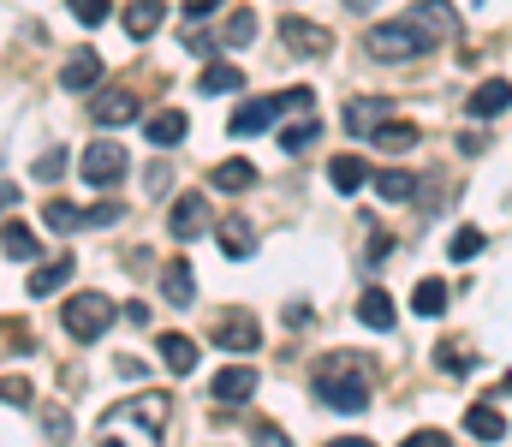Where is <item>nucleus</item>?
Here are the masks:
<instances>
[{
  "mask_svg": "<svg viewBox=\"0 0 512 447\" xmlns=\"http://www.w3.org/2000/svg\"><path fill=\"white\" fill-rule=\"evenodd\" d=\"M364 48H370V60L393 66V60H417V54L429 48V36H423L411 18H387V24H370V30H364Z\"/></svg>",
  "mask_w": 512,
  "mask_h": 447,
  "instance_id": "nucleus-1",
  "label": "nucleus"
},
{
  "mask_svg": "<svg viewBox=\"0 0 512 447\" xmlns=\"http://www.w3.org/2000/svg\"><path fill=\"white\" fill-rule=\"evenodd\" d=\"M114 316H120L114 298H102V293H72L66 304H60V322H66L72 340H102Z\"/></svg>",
  "mask_w": 512,
  "mask_h": 447,
  "instance_id": "nucleus-2",
  "label": "nucleus"
},
{
  "mask_svg": "<svg viewBox=\"0 0 512 447\" xmlns=\"http://www.w3.org/2000/svg\"><path fill=\"white\" fill-rule=\"evenodd\" d=\"M167 412H173V400H167V394H137V400H126L120 412H108V424H102V430H131V424H167ZM102 447H126V442H108V436H102ZM143 447H161V430H143Z\"/></svg>",
  "mask_w": 512,
  "mask_h": 447,
  "instance_id": "nucleus-3",
  "label": "nucleus"
},
{
  "mask_svg": "<svg viewBox=\"0 0 512 447\" xmlns=\"http://www.w3.org/2000/svg\"><path fill=\"white\" fill-rule=\"evenodd\" d=\"M209 227H215L209 197H203V191H179L173 209H167V233H173V239H203Z\"/></svg>",
  "mask_w": 512,
  "mask_h": 447,
  "instance_id": "nucleus-4",
  "label": "nucleus"
},
{
  "mask_svg": "<svg viewBox=\"0 0 512 447\" xmlns=\"http://www.w3.org/2000/svg\"><path fill=\"white\" fill-rule=\"evenodd\" d=\"M78 173H84L90 185H120V179L131 173L126 144H90L84 155H78Z\"/></svg>",
  "mask_w": 512,
  "mask_h": 447,
  "instance_id": "nucleus-5",
  "label": "nucleus"
},
{
  "mask_svg": "<svg viewBox=\"0 0 512 447\" xmlns=\"http://www.w3.org/2000/svg\"><path fill=\"white\" fill-rule=\"evenodd\" d=\"M209 340L227 346V352H256L262 346V322H256L251 310H221L215 328H209Z\"/></svg>",
  "mask_w": 512,
  "mask_h": 447,
  "instance_id": "nucleus-6",
  "label": "nucleus"
},
{
  "mask_svg": "<svg viewBox=\"0 0 512 447\" xmlns=\"http://www.w3.org/2000/svg\"><path fill=\"white\" fill-rule=\"evenodd\" d=\"M280 42H286V54H298V60H322V54L334 48L328 24H310V18H280Z\"/></svg>",
  "mask_w": 512,
  "mask_h": 447,
  "instance_id": "nucleus-7",
  "label": "nucleus"
},
{
  "mask_svg": "<svg viewBox=\"0 0 512 447\" xmlns=\"http://www.w3.org/2000/svg\"><path fill=\"white\" fill-rule=\"evenodd\" d=\"M137 114H143V102L131 96L126 84H108V90L90 96V120H96V126H131Z\"/></svg>",
  "mask_w": 512,
  "mask_h": 447,
  "instance_id": "nucleus-8",
  "label": "nucleus"
},
{
  "mask_svg": "<svg viewBox=\"0 0 512 447\" xmlns=\"http://www.w3.org/2000/svg\"><path fill=\"white\" fill-rule=\"evenodd\" d=\"M316 400L334 406V412H364L370 406V382H358V376L346 382V376H322L316 370Z\"/></svg>",
  "mask_w": 512,
  "mask_h": 447,
  "instance_id": "nucleus-9",
  "label": "nucleus"
},
{
  "mask_svg": "<svg viewBox=\"0 0 512 447\" xmlns=\"http://www.w3.org/2000/svg\"><path fill=\"white\" fill-rule=\"evenodd\" d=\"M429 42H447V36H459V12H453V0H417L411 12H405Z\"/></svg>",
  "mask_w": 512,
  "mask_h": 447,
  "instance_id": "nucleus-10",
  "label": "nucleus"
},
{
  "mask_svg": "<svg viewBox=\"0 0 512 447\" xmlns=\"http://www.w3.org/2000/svg\"><path fill=\"white\" fill-rule=\"evenodd\" d=\"M256 382H262V376H256L251 364H227V370L209 382V394H215V406H245L256 394Z\"/></svg>",
  "mask_w": 512,
  "mask_h": 447,
  "instance_id": "nucleus-11",
  "label": "nucleus"
},
{
  "mask_svg": "<svg viewBox=\"0 0 512 447\" xmlns=\"http://www.w3.org/2000/svg\"><path fill=\"white\" fill-rule=\"evenodd\" d=\"M102 84V54L96 48H78L66 66H60V90H72V96H90Z\"/></svg>",
  "mask_w": 512,
  "mask_h": 447,
  "instance_id": "nucleus-12",
  "label": "nucleus"
},
{
  "mask_svg": "<svg viewBox=\"0 0 512 447\" xmlns=\"http://www.w3.org/2000/svg\"><path fill=\"white\" fill-rule=\"evenodd\" d=\"M471 120H495V114H507L512 108V78H483L477 90H471Z\"/></svg>",
  "mask_w": 512,
  "mask_h": 447,
  "instance_id": "nucleus-13",
  "label": "nucleus"
},
{
  "mask_svg": "<svg viewBox=\"0 0 512 447\" xmlns=\"http://www.w3.org/2000/svg\"><path fill=\"white\" fill-rule=\"evenodd\" d=\"M274 120H280V102H274V96H251V102H239V108H233V138L268 132Z\"/></svg>",
  "mask_w": 512,
  "mask_h": 447,
  "instance_id": "nucleus-14",
  "label": "nucleus"
},
{
  "mask_svg": "<svg viewBox=\"0 0 512 447\" xmlns=\"http://www.w3.org/2000/svg\"><path fill=\"white\" fill-rule=\"evenodd\" d=\"M161 298H167L173 310H191V304H197V275H191L185 257H173V263L161 269Z\"/></svg>",
  "mask_w": 512,
  "mask_h": 447,
  "instance_id": "nucleus-15",
  "label": "nucleus"
},
{
  "mask_svg": "<svg viewBox=\"0 0 512 447\" xmlns=\"http://www.w3.org/2000/svg\"><path fill=\"white\" fill-rule=\"evenodd\" d=\"M120 18H126L131 42H149V36L167 24V0H126V12H120Z\"/></svg>",
  "mask_w": 512,
  "mask_h": 447,
  "instance_id": "nucleus-16",
  "label": "nucleus"
},
{
  "mask_svg": "<svg viewBox=\"0 0 512 447\" xmlns=\"http://www.w3.org/2000/svg\"><path fill=\"white\" fill-rule=\"evenodd\" d=\"M185 132H191V120H185L179 108H161V114H149V120H143V138H149L155 149L185 144Z\"/></svg>",
  "mask_w": 512,
  "mask_h": 447,
  "instance_id": "nucleus-17",
  "label": "nucleus"
},
{
  "mask_svg": "<svg viewBox=\"0 0 512 447\" xmlns=\"http://www.w3.org/2000/svg\"><path fill=\"white\" fill-rule=\"evenodd\" d=\"M215 245H221L227 257H239V263H245V257L256 251V227L245 221V215H227V221L215 227Z\"/></svg>",
  "mask_w": 512,
  "mask_h": 447,
  "instance_id": "nucleus-18",
  "label": "nucleus"
},
{
  "mask_svg": "<svg viewBox=\"0 0 512 447\" xmlns=\"http://www.w3.org/2000/svg\"><path fill=\"white\" fill-rule=\"evenodd\" d=\"M72 275H78V263H72V257L36 263V269H30V298H54L60 287H66V281H72Z\"/></svg>",
  "mask_w": 512,
  "mask_h": 447,
  "instance_id": "nucleus-19",
  "label": "nucleus"
},
{
  "mask_svg": "<svg viewBox=\"0 0 512 447\" xmlns=\"http://www.w3.org/2000/svg\"><path fill=\"white\" fill-rule=\"evenodd\" d=\"M358 322L376 328V334H387V328L399 322V310H393V298H387L382 287H364V293H358Z\"/></svg>",
  "mask_w": 512,
  "mask_h": 447,
  "instance_id": "nucleus-20",
  "label": "nucleus"
},
{
  "mask_svg": "<svg viewBox=\"0 0 512 447\" xmlns=\"http://www.w3.org/2000/svg\"><path fill=\"white\" fill-rule=\"evenodd\" d=\"M197 90H203V96H239V90H245V72H239L233 60H209L203 78H197Z\"/></svg>",
  "mask_w": 512,
  "mask_h": 447,
  "instance_id": "nucleus-21",
  "label": "nucleus"
},
{
  "mask_svg": "<svg viewBox=\"0 0 512 447\" xmlns=\"http://www.w3.org/2000/svg\"><path fill=\"white\" fill-rule=\"evenodd\" d=\"M0 251L18 257V263H36L42 257V239L30 233V221H0Z\"/></svg>",
  "mask_w": 512,
  "mask_h": 447,
  "instance_id": "nucleus-22",
  "label": "nucleus"
},
{
  "mask_svg": "<svg viewBox=\"0 0 512 447\" xmlns=\"http://www.w3.org/2000/svg\"><path fill=\"white\" fill-rule=\"evenodd\" d=\"M155 352H161V364L173 376H191L197 370V340H185V334H155Z\"/></svg>",
  "mask_w": 512,
  "mask_h": 447,
  "instance_id": "nucleus-23",
  "label": "nucleus"
},
{
  "mask_svg": "<svg viewBox=\"0 0 512 447\" xmlns=\"http://www.w3.org/2000/svg\"><path fill=\"white\" fill-rule=\"evenodd\" d=\"M328 179H334V191H346V197H352V191H364V185H370V167H364L358 155H334V161H328Z\"/></svg>",
  "mask_w": 512,
  "mask_h": 447,
  "instance_id": "nucleus-24",
  "label": "nucleus"
},
{
  "mask_svg": "<svg viewBox=\"0 0 512 447\" xmlns=\"http://www.w3.org/2000/svg\"><path fill=\"white\" fill-rule=\"evenodd\" d=\"M465 430H471L477 442H501V436H507V418H501L489 400H477V406L465 412Z\"/></svg>",
  "mask_w": 512,
  "mask_h": 447,
  "instance_id": "nucleus-25",
  "label": "nucleus"
},
{
  "mask_svg": "<svg viewBox=\"0 0 512 447\" xmlns=\"http://www.w3.org/2000/svg\"><path fill=\"white\" fill-rule=\"evenodd\" d=\"M370 144L387 149V155H405V149L417 144V126H405V120H382V126L370 132Z\"/></svg>",
  "mask_w": 512,
  "mask_h": 447,
  "instance_id": "nucleus-26",
  "label": "nucleus"
},
{
  "mask_svg": "<svg viewBox=\"0 0 512 447\" xmlns=\"http://www.w3.org/2000/svg\"><path fill=\"white\" fill-rule=\"evenodd\" d=\"M316 138H322V120H316V114H310V120H292V126H280V149H286V155H304Z\"/></svg>",
  "mask_w": 512,
  "mask_h": 447,
  "instance_id": "nucleus-27",
  "label": "nucleus"
},
{
  "mask_svg": "<svg viewBox=\"0 0 512 447\" xmlns=\"http://www.w3.org/2000/svg\"><path fill=\"white\" fill-rule=\"evenodd\" d=\"M382 120H387L382 96H370V102H352V108H346V132H376Z\"/></svg>",
  "mask_w": 512,
  "mask_h": 447,
  "instance_id": "nucleus-28",
  "label": "nucleus"
},
{
  "mask_svg": "<svg viewBox=\"0 0 512 447\" xmlns=\"http://www.w3.org/2000/svg\"><path fill=\"white\" fill-rule=\"evenodd\" d=\"M251 185H256L251 161H239V155H233V161H221V167H215V191H251Z\"/></svg>",
  "mask_w": 512,
  "mask_h": 447,
  "instance_id": "nucleus-29",
  "label": "nucleus"
},
{
  "mask_svg": "<svg viewBox=\"0 0 512 447\" xmlns=\"http://www.w3.org/2000/svg\"><path fill=\"white\" fill-rule=\"evenodd\" d=\"M411 310L435 322V316L447 310V287H441V281H417V293H411Z\"/></svg>",
  "mask_w": 512,
  "mask_h": 447,
  "instance_id": "nucleus-30",
  "label": "nucleus"
},
{
  "mask_svg": "<svg viewBox=\"0 0 512 447\" xmlns=\"http://www.w3.org/2000/svg\"><path fill=\"white\" fill-rule=\"evenodd\" d=\"M251 36H256V12L251 6H239V12L227 18V30H221V48H245Z\"/></svg>",
  "mask_w": 512,
  "mask_h": 447,
  "instance_id": "nucleus-31",
  "label": "nucleus"
},
{
  "mask_svg": "<svg viewBox=\"0 0 512 447\" xmlns=\"http://www.w3.org/2000/svg\"><path fill=\"white\" fill-rule=\"evenodd\" d=\"M376 197L405 203V197H411V173H405V167H382V173H376Z\"/></svg>",
  "mask_w": 512,
  "mask_h": 447,
  "instance_id": "nucleus-32",
  "label": "nucleus"
},
{
  "mask_svg": "<svg viewBox=\"0 0 512 447\" xmlns=\"http://www.w3.org/2000/svg\"><path fill=\"white\" fill-rule=\"evenodd\" d=\"M477 251H483V227H459V233L447 239V257H453V263H471Z\"/></svg>",
  "mask_w": 512,
  "mask_h": 447,
  "instance_id": "nucleus-33",
  "label": "nucleus"
},
{
  "mask_svg": "<svg viewBox=\"0 0 512 447\" xmlns=\"http://www.w3.org/2000/svg\"><path fill=\"white\" fill-rule=\"evenodd\" d=\"M274 102H280V114H292V120H310V114H316V90H304V84L286 90V96H274Z\"/></svg>",
  "mask_w": 512,
  "mask_h": 447,
  "instance_id": "nucleus-34",
  "label": "nucleus"
},
{
  "mask_svg": "<svg viewBox=\"0 0 512 447\" xmlns=\"http://www.w3.org/2000/svg\"><path fill=\"white\" fill-rule=\"evenodd\" d=\"M66 161H72V149L54 144V149H42V155H36V167H30V173H36V179H60V173H66Z\"/></svg>",
  "mask_w": 512,
  "mask_h": 447,
  "instance_id": "nucleus-35",
  "label": "nucleus"
},
{
  "mask_svg": "<svg viewBox=\"0 0 512 447\" xmlns=\"http://www.w3.org/2000/svg\"><path fill=\"white\" fill-rule=\"evenodd\" d=\"M322 376H358V382H364V376H370V364H364V358H352V352H334V358H322Z\"/></svg>",
  "mask_w": 512,
  "mask_h": 447,
  "instance_id": "nucleus-36",
  "label": "nucleus"
},
{
  "mask_svg": "<svg viewBox=\"0 0 512 447\" xmlns=\"http://www.w3.org/2000/svg\"><path fill=\"white\" fill-rule=\"evenodd\" d=\"M66 6H72V18H78V24H108V18H114V6H108V0H66Z\"/></svg>",
  "mask_w": 512,
  "mask_h": 447,
  "instance_id": "nucleus-37",
  "label": "nucleus"
},
{
  "mask_svg": "<svg viewBox=\"0 0 512 447\" xmlns=\"http://www.w3.org/2000/svg\"><path fill=\"white\" fill-rule=\"evenodd\" d=\"M42 221H48L54 233H78V209H72V203H48V209H42Z\"/></svg>",
  "mask_w": 512,
  "mask_h": 447,
  "instance_id": "nucleus-38",
  "label": "nucleus"
},
{
  "mask_svg": "<svg viewBox=\"0 0 512 447\" xmlns=\"http://www.w3.org/2000/svg\"><path fill=\"white\" fill-rule=\"evenodd\" d=\"M435 358H441V370H459V376H465V370H477V352H459V346H441Z\"/></svg>",
  "mask_w": 512,
  "mask_h": 447,
  "instance_id": "nucleus-39",
  "label": "nucleus"
},
{
  "mask_svg": "<svg viewBox=\"0 0 512 447\" xmlns=\"http://www.w3.org/2000/svg\"><path fill=\"white\" fill-rule=\"evenodd\" d=\"M0 400L6 406H30V382L24 376H0Z\"/></svg>",
  "mask_w": 512,
  "mask_h": 447,
  "instance_id": "nucleus-40",
  "label": "nucleus"
},
{
  "mask_svg": "<svg viewBox=\"0 0 512 447\" xmlns=\"http://www.w3.org/2000/svg\"><path fill=\"white\" fill-rule=\"evenodd\" d=\"M120 221V203H102V209H78V227H108Z\"/></svg>",
  "mask_w": 512,
  "mask_h": 447,
  "instance_id": "nucleus-41",
  "label": "nucleus"
},
{
  "mask_svg": "<svg viewBox=\"0 0 512 447\" xmlns=\"http://www.w3.org/2000/svg\"><path fill=\"white\" fill-rule=\"evenodd\" d=\"M399 447H453V442H447V430H411Z\"/></svg>",
  "mask_w": 512,
  "mask_h": 447,
  "instance_id": "nucleus-42",
  "label": "nucleus"
},
{
  "mask_svg": "<svg viewBox=\"0 0 512 447\" xmlns=\"http://www.w3.org/2000/svg\"><path fill=\"white\" fill-rule=\"evenodd\" d=\"M0 346H6V352H30V340H24L18 322H0Z\"/></svg>",
  "mask_w": 512,
  "mask_h": 447,
  "instance_id": "nucleus-43",
  "label": "nucleus"
},
{
  "mask_svg": "<svg viewBox=\"0 0 512 447\" xmlns=\"http://www.w3.org/2000/svg\"><path fill=\"white\" fill-rule=\"evenodd\" d=\"M251 442L256 447H286V430H274V424H251Z\"/></svg>",
  "mask_w": 512,
  "mask_h": 447,
  "instance_id": "nucleus-44",
  "label": "nucleus"
},
{
  "mask_svg": "<svg viewBox=\"0 0 512 447\" xmlns=\"http://www.w3.org/2000/svg\"><path fill=\"white\" fill-rule=\"evenodd\" d=\"M42 418H48V442H66V412H60V406H48Z\"/></svg>",
  "mask_w": 512,
  "mask_h": 447,
  "instance_id": "nucleus-45",
  "label": "nucleus"
},
{
  "mask_svg": "<svg viewBox=\"0 0 512 447\" xmlns=\"http://www.w3.org/2000/svg\"><path fill=\"white\" fill-rule=\"evenodd\" d=\"M215 6H221V0H185V18H209Z\"/></svg>",
  "mask_w": 512,
  "mask_h": 447,
  "instance_id": "nucleus-46",
  "label": "nucleus"
},
{
  "mask_svg": "<svg viewBox=\"0 0 512 447\" xmlns=\"http://www.w3.org/2000/svg\"><path fill=\"white\" fill-rule=\"evenodd\" d=\"M12 203H18V185H0V215H6Z\"/></svg>",
  "mask_w": 512,
  "mask_h": 447,
  "instance_id": "nucleus-47",
  "label": "nucleus"
},
{
  "mask_svg": "<svg viewBox=\"0 0 512 447\" xmlns=\"http://www.w3.org/2000/svg\"><path fill=\"white\" fill-rule=\"evenodd\" d=\"M328 447H376L370 436H346V442H328Z\"/></svg>",
  "mask_w": 512,
  "mask_h": 447,
  "instance_id": "nucleus-48",
  "label": "nucleus"
},
{
  "mask_svg": "<svg viewBox=\"0 0 512 447\" xmlns=\"http://www.w3.org/2000/svg\"><path fill=\"white\" fill-rule=\"evenodd\" d=\"M346 6H352L358 18H364V12H376V0H346Z\"/></svg>",
  "mask_w": 512,
  "mask_h": 447,
  "instance_id": "nucleus-49",
  "label": "nucleus"
},
{
  "mask_svg": "<svg viewBox=\"0 0 512 447\" xmlns=\"http://www.w3.org/2000/svg\"><path fill=\"white\" fill-rule=\"evenodd\" d=\"M501 388H507V394H512V376H507V382H501Z\"/></svg>",
  "mask_w": 512,
  "mask_h": 447,
  "instance_id": "nucleus-50",
  "label": "nucleus"
}]
</instances>
